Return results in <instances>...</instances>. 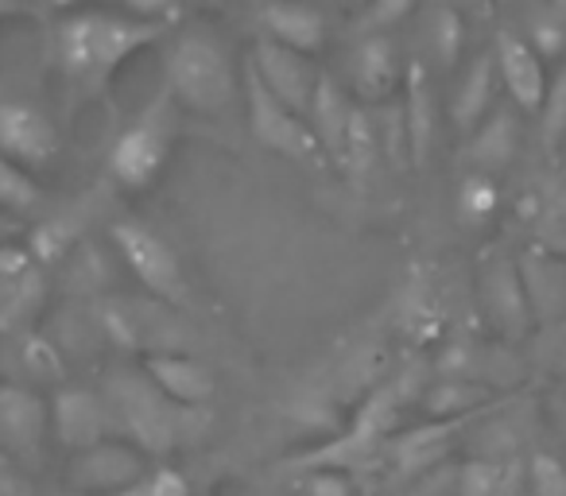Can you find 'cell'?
<instances>
[{
    "label": "cell",
    "mask_w": 566,
    "mask_h": 496,
    "mask_svg": "<svg viewBox=\"0 0 566 496\" xmlns=\"http://www.w3.org/2000/svg\"><path fill=\"white\" fill-rule=\"evenodd\" d=\"M520 151V109L516 105H496L485 120L470 133V148H465V159L478 175H504L512 167Z\"/></svg>",
    "instance_id": "cell-15"
},
{
    "label": "cell",
    "mask_w": 566,
    "mask_h": 496,
    "mask_svg": "<svg viewBox=\"0 0 566 496\" xmlns=\"http://www.w3.org/2000/svg\"><path fill=\"white\" fill-rule=\"evenodd\" d=\"M527 40H532V48L551 63V59H558L566 51V24L543 4L539 12L527 17Z\"/></svg>",
    "instance_id": "cell-32"
},
{
    "label": "cell",
    "mask_w": 566,
    "mask_h": 496,
    "mask_svg": "<svg viewBox=\"0 0 566 496\" xmlns=\"http://www.w3.org/2000/svg\"><path fill=\"white\" fill-rule=\"evenodd\" d=\"M539 140L547 151H563L566 148V66H558L551 74V86H547V97L539 105Z\"/></svg>",
    "instance_id": "cell-26"
},
{
    "label": "cell",
    "mask_w": 566,
    "mask_h": 496,
    "mask_svg": "<svg viewBox=\"0 0 566 496\" xmlns=\"http://www.w3.org/2000/svg\"><path fill=\"white\" fill-rule=\"evenodd\" d=\"M481 303H485L489 323L496 326L501 338L520 341L532 334L535 315L532 303H527L524 276H520V261L496 256V261L485 264V272H481Z\"/></svg>",
    "instance_id": "cell-10"
},
{
    "label": "cell",
    "mask_w": 566,
    "mask_h": 496,
    "mask_svg": "<svg viewBox=\"0 0 566 496\" xmlns=\"http://www.w3.org/2000/svg\"><path fill=\"white\" fill-rule=\"evenodd\" d=\"M144 372L156 380V388L179 408H206L213 400V377L202 361L190 353H148Z\"/></svg>",
    "instance_id": "cell-17"
},
{
    "label": "cell",
    "mask_w": 566,
    "mask_h": 496,
    "mask_svg": "<svg viewBox=\"0 0 566 496\" xmlns=\"http://www.w3.org/2000/svg\"><path fill=\"white\" fill-rule=\"evenodd\" d=\"M260 40H272L280 48H292L300 55H318L326 43V20L315 4L303 0H264L256 9Z\"/></svg>",
    "instance_id": "cell-14"
},
{
    "label": "cell",
    "mask_w": 566,
    "mask_h": 496,
    "mask_svg": "<svg viewBox=\"0 0 566 496\" xmlns=\"http://www.w3.org/2000/svg\"><path fill=\"white\" fill-rule=\"evenodd\" d=\"M496 4H512V0H496Z\"/></svg>",
    "instance_id": "cell-42"
},
{
    "label": "cell",
    "mask_w": 566,
    "mask_h": 496,
    "mask_svg": "<svg viewBox=\"0 0 566 496\" xmlns=\"http://www.w3.org/2000/svg\"><path fill=\"white\" fill-rule=\"evenodd\" d=\"M354 113H357V105L342 94L338 82H334L331 74H323V78H318V89H315V102H311V109H307V125H311V133H315L323 156L334 159V163H342Z\"/></svg>",
    "instance_id": "cell-21"
},
{
    "label": "cell",
    "mask_w": 566,
    "mask_h": 496,
    "mask_svg": "<svg viewBox=\"0 0 566 496\" xmlns=\"http://www.w3.org/2000/svg\"><path fill=\"white\" fill-rule=\"evenodd\" d=\"M113 244H117L120 261L128 264L136 279L151 292V299H159L164 307H179L187 303V279H182V264L175 256V249L156 233L148 229L144 221H117L109 229Z\"/></svg>",
    "instance_id": "cell-6"
},
{
    "label": "cell",
    "mask_w": 566,
    "mask_h": 496,
    "mask_svg": "<svg viewBox=\"0 0 566 496\" xmlns=\"http://www.w3.org/2000/svg\"><path fill=\"white\" fill-rule=\"evenodd\" d=\"M496 89H501V74H496L493 51L478 55L454 86V102H450V120L458 133H473L489 113L496 109Z\"/></svg>",
    "instance_id": "cell-20"
},
{
    "label": "cell",
    "mask_w": 566,
    "mask_h": 496,
    "mask_svg": "<svg viewBox=\"0 0 566 496\" xmlns=\"http://www.w3.org/2000/svg\"><path fill=\"white\" fill-rule=\"evenodd\" d=\"M51 408L24 384H0V450L40 462L48 442Z\"/></svg>",
    "instance_id": "cell-11"
},
{
    "label": "cell",
    "mask_w": 566,
    "mask_h": 496,
    "mask_svg": "<svg viewBox=\"0 0 566 496\" xmlns=\"http://www.w3.org/2000/svg\"><path fill=\"white\" fill-rule=\"evenodd\" d=\"M496 205H501V194H496V182L489 179V175L473 171L470 179L462 182V190H458V218H462L465 225H485L496 213Z\"/></svg>",
    "instance_id": "cell-30"
},
{
    "label": "cell",
    "mask_w": 566,
    "mask_h": 496,
    "mask_svg": "<svg viewBox=\"0 0 566 496\" xmlns=\"http://www.w3.org/2000/svg\"><path fill=\"white\" fill-rule=\"evenodd\" d=\"M403 133H408V159L411 167H423L434 148V89L423 63H408L403 71Z\"/></svg>",
    "instance_id": "cell-18"
},
{
    "label": "cell",
    "mask_w": 566,
    "mask_h": 496,
    "mask_svg": "<svg viewBox=\"0 0 566 496\" xmlns=\"http://www.w3.org/2000/svg\"><path fill=\"white\" fill-rule=\"evenodd\" d=\"M527 465L520 457H470L458 465V496H520Z\"/></svg>",
    "instance_id": "cell-22"
},
{
    "label": "cell",
    "mask_w": 566,
    "mask_h": 496,
    "mask_svg": "<svg viewBox=\"0 0 566 496\" xmlns=\"http://www.w3.org/2000/svg\"><path fill=\"white\" fill-rule=\"evenodd\" d=\"M489 400H493V388L462 377H442L423 392V408L431 419H470L473 411L489 408Z\"/></svg>",
    "instance_id": "cell-24"
},
{
    "label": "cell",
    "mask_w": 566,
    "mask_h": 496,
    "mask_svg": "<svg viewBox=\"0 0 566 496\" xmlns=\"http://www.w3.org/2000/svg\"><path fill=\"white\" fill-rule=\"evenodd\" d=\"M90 4H94V0H90Z\"/></svg>",
    "instance_id": "cell-45"
},
{
    "label": "cell",
    "mask_w": 566,
    "mask_h": 496,
    "mask_svg": "<svg viewBox=\"0 0 566 496\" xmlns=\"http://www.w3.org/2000/svg\"><path fill=\"white\" fill-rule=\"evenodd\" d=\"M520 276H524L535 323L543 326L551 318L566 315V256L547 253V249L535 244L532 253L520 256Z\"/></svg>",
    "instance_id": "cell-19"
},
{
    "label": "cell",
    "mask_w": 566,
    "mask_h": 496,
    "mask_svg": "<svg viewBox=\"0 0 566 496\" xmlns=\"http://www.w3.org/2000/svg\"><path fill=\"white\" fill-rule=\"evenodd\" d=\"M307 488H311V496H349L346 477H338V473H315Z\"/></svg>",
    "instance_id": "cell-38"
},
{
    "label": "cell",
    "mask_w": 566,
    "mask_h": 496,
    "mask_svg": "<svg viewBox=\"0 0 566 496\" xmlns=\"http://www.w3.org/2000/svg\"><path fill=\"white\" fill-rule=\"evenodd\" d=\"M532 365L547 377L566 380V315L551 318L532 334Z\"/></svg>",
    "instance_id": "cell-29"
},
{
    "label": "cell",
    "mask_w": 566,
    "mask_h": 496,
    "mask_svg": "<svg viewBox=\"0 0 566 496\" xmlns=\"http://www.w3.org/2000/svg\"><path fill=\"white\" fill-rule=\"evenodd\" d=\"M159 35H164V24H148V20H136L128 12L120 17V12L86 9L59 20L55 63L78 94L94 97L109 89L120 66L133 63Z\"/></svg>",
    "instance_id": "cell-1"
},
{
    "label": "cell",
    "mask_w": 566,
    "mask_h": 496,
    "mask_svg": "<svg viewBox=\"0 0 566 496\" xmlns=\"http://www.w3.org/2000/svg\"><path fill=\"white\" fill-rule=\"evenodd\" d=\"M179 136V102L167 89H159L156 102H148L125 133L109 148L113 182L128 190H148L167 167V156Z\"/></svg>",
    "instance_id": "cell-4"
},
{
    "label": "cell",
    "mask_w": 566,
    "mask_h": 496,
    "mask_svg": "<svg viewBox=\"0 0 566 496\" xmlns=\"http://www.w3.org/2000/svg\"><path fill=\"white\" fill-rule=\"evenodd\" d=\"M40 187H35V179L24 171L20 163H12L9 156H0V210L17 213V218H24V213H32L35 205H40Z\"/></svg>",
    "instance_id": "cell-27"
},
{
    "label": "cell",
    "mask_w": 566,
    "mask_h": 496,
    "mask_svg": "<svg viewBox=\"0 0 566 496\" xmlns=\"http://www.w3.org/2000/svg\"><path fill=\"white\" fill-rule=\"evenodd\" d=\"M43 299H48V284H43V272L35 264L0 279V334L24 330L40 315Z\"/></svg>",
    "instance_id": "cell-23"
},
{
    "label": "cell",
    "mask_w": 566,
    "mask_h": 496,
    "mask_svg": "<svg viewBox=\"0 0 566 496\" xmlns=\"http://www.w3.org/2000/svg\"><path fill=\"white\" fill-rule=\"evenodd\" d=\"M167 94L190 113H226L241 94V74L226 43L210 32H182L167 51Z\"/></svg>",
    "instance_id": "cell-2"
},
{
    "label": "cell",
    "mask_w": 566,
    "mask_h": 496,
    "mask_svg": "<svg viewBox=\"0 0 566 496\" xmlns=\"http://www.w3.org/2000/svg\"><path fill=\"white\" fill-rule=\"evenodd\" d=\"M535 236H539V249L566 256V187H555L539 198V210H535Z\"/></svg>",
    "instance_id": "cell-28"
},
{
    "label": "cell",
    "mask_w": 566,
    "mask_h": 496,
    "mask_svg": "<svg viewBox=\"0 0 566 496\" xmlns=\"http://www.w3.org/2000/svg\"><path fill=\"white\" fill-rule=\"evenodd\" d=\"M563 159H566V148H563Z\"/></svg>",
    "instance_id": "cell-44"
},
{
    "label": "cell",
    "mask_w": 566,
    "mask_h": 496,
    "mask_svg": "<svg viewBox=\"0 0 566 496\" xmlns=\"http://www.w3.org/2000/svg\"><path fill=\"white\" fill-rule=\"evenodd\" d=\"M0 496H32V488L24 485V477L17 473V465H9V457L0 454Z\"/></svg>",
    "instance_id": "cell-37"
},
{
    "label": "cell",
    "mask_w": 566,
    "mask_h": 496,
    "mask_svg": "<svg viewBox=\"0 0 566 496\" xmlns=\"http://www.w3.org/2000/svg\"><path fill=\"white\" fill-rule=\"evenodd\" d=\"M144 496H190V485L179 469H156L148 481H144Z\"/></svg>",
    "instance_id": "cell-35"
},
{
    "label": "cell",
    "mask_w": 566,
    "mask_h": 496,
    "mask_svg": "<svg viewBox=\"0 0 566 496\" xmlns=\"http://www.w3.org/2000/svg\"><path fill=\"white\" fill-rule=\"evenodd\" d=\"M24 12H32V0H0V20L24 17Z\"/></svg>",
    "instance_id": "cell-40"
},
{
    "label": "cell",
    "mask_w": 566,
    "mask_h": 496,
    "mask_svg": "<svg viewBox=\"0 0 566 496\" xmlns=\"http://www.w3.org/2000/svg\"><path fill=\"white\" fill-rule=\"evenodd\" d=\"M527 485L535 496H566V465L555 454H532L527 462Z\"/></svg>",
    "instance_id": "cell-33"
},
{
    "label": "cell",
    "mask_w": 566,
    "mask_h": 496,
    "mask_svg": "<svg viewBox=\"0 0 566 496\" xmlns=\"http://www.w3.org/2000/svg\"><path fill=\"white\" fill-rule=\"evenodd\" d=\"M400 82H403V71H400V51H396L392 35L369 32L354 51V89L361 94V102L380 105V102H392Z\"/></svg>",
    "instance_id": "cell-16"
},
{
    "label": "cell",
    "mask_w": 566,
    "mask_h": 496,
    "mask_svg": "<svg viewBox=\"0 0 566 496\" xmlns=\"http://www.w3.org/2000/svg\"><path fill=\"white\" fill-rule=\"evenodd\" d=\"M563 415H566V403H563Z\"/></svg>",
    "instance_id": "cell-43"
},
{
    "label": "cell",
    "mask_w": 566,
    "mask_h": 496,
    "mask_svg": "<svg viewBox=\"0 0 566 496\" xmlns=\"http://www.w3.org/2000/svg\"><path fill=\"white\" fill-rule=\"evenodd\" d=\"M380 156V128L373 125L369 113L357 105L354 120H349V136H346V151H342V171L349 175L354 182H365Z\"/></svg>",
    "instance_id": "cell-25"
},
{
    "label": "cell",
    "mask_w": 566,
    "mask_h": 496,
    "mask_svg": "<svg viewBox=\"0 0 566 496\" xmlns=\"http://www.w3.org/2000/svg\"><path fill=\"white\" fill-rule=\"evenodd\" d=\"M547 9L555 12V17H558V20H563V24H566V0H547Z\"/></svg>",
    "instance_id": "cell-41"
},
{
    "label": "cell",
    "mask_w": 566,
    "mask_h": 496,
    "mask_svg": "<svg viewBox=\"0 0 566 496\" xmlns=\"http://www.w3.org/2000/svg\"><path fill=\"white\" fill-rule=\"evenodd\" d=\"M493 59H496V74H501V86L509 94V102L520 113H539L543 97H547L551 74H547V59L532 48L527 35H520L516 28H501L493 43Z\"/></svg>",
    "instance_id": "cell-8"
},
{
    "label": "cell",
    "mask_w": 566,
    "mask_h": 496,
    "mask_svg": "<svg viewBox=\"0 0 566 496\" xmlns=\"http://www.w3.org/2000/svg\"><path fill=\"white\" fill-rule=\"evenodd\" d=\"M20 233H24V225H20V218H17V213L0 210V244H12Z\"/></svg>",
    "instance_id": "cell-39"
},
{
    "label": "cell",
    "mask_w": 566,
    "mask_h": 496,
    "mask_svg": "<svg viewBox=\"0 0 566 496\" xmlns=\"http://www.w3.org/2000/svg\"><path fill=\"white\" fill-rule=\"evenodd\" d=\"M144 481V462L133 446L125 442H97V446L82 450L78 462L71 469V488L82 496H113L136 488Z\"/></svg>",
    "instance_id": "cell-12"
},
{
    "label": "cell",
    "mask_w": 566,
    "mask_h": 496,
    "mask_svg": "<svg viewBox=\"0 0 566 496\" xmlns=\"http://www.w3.org/2000/svg\"><path fill=\"white\" fill-rule=\"evenodd\" d=\"M120 4H125L128 17L148 20V24H164V20L175 17V9H179V0H120Z\"/></svg>",
    "instance_id": "cell-36"
},
{
    "label": "cell",
    "mask_w": 566,
    "mask_h": 496,
    "mask_svg": "<svg viewBox=\"0 0 566 496\" xmlns=\"http://www.w3.org/2000/svg\"><path fill=\"white\" fill-rule=\"evenodd\" d=\"M416 4H419V0H373L369 9H365V17H361L365 35H369V32H388V28L403 24V20L416 12Z\"/></svg>",
    "instance_id": "cell-34"
},
{
    "label": "cell",
    "mask_w": 566,
    "mask_h": 496,
    "mask_svg": "<svg viewBox=\"0 0 566 496\" xmlns=\"http://www.w3.org/2000/svg\"><path fill=\"white\" fill-rule=\"evenodd\" d=\"M244 105H249V133L256 136L260 148L292 159V163H315V159H323V148H318L307 117L295 113L292 105H283L249 66H244Z\"/></svg>",
    "instance_id": "cell-5"
},
{
    "label": "cell",
    "mask_w": 566,
    "mask_h": 496,
    "mask_svg": "<svg viewBox=\"0 0 566 496\" xmlns=\"http://www.w3.org/2000/svg\"><path fill=\"white\" fill-rule=\"evenodd\" d=\"M249 71L256 74L283 105H292L295 113L307 117L311 102H315L318 78H323V71L311 63V55H300V51H292V48H280V43H272V40H256L252 43Z\"/></svg>",
    "instance_id": "cell-9"
},
{
    "label": "cell",
    "mask_w": 566,
    "mask_h": 496,
    "mask_svg": "<svg viewBox=\"0 0 566 496\" xmlns=\"http://www.w3.org/2000/svg\"><path fill=\"white\" fill-rule=\"evenodd\" d=\"M51 426H55L59 442L71 450H90L97 442H105V434L113 431V411L109 400L90 388H63L51 403Z\"/></svg>",
    "instance_id": "cell-13"
},
{
    "label": "cell",
    "mask_w": 566,
    "mask_h": 496,
    "mask_svg": "<svg viewBox=\"0 0 566 496\" xmlns=\"http://www.w3.org/2000/svg\"><path fill=\"white\" fill-rule=\"evenodd\" d=\"M59 151H63V136L40 105L0 97V156H9L24 171H35V167H48Z\"/></svg>",
    "instance_id": "cell-7"
},
{
    "label": "cell",
    "mask_w": 566,
    "mask_h": 496,
    "mask_svg": "<svg viewBox=\"0 0 566 496\" xmlns=\"http://www.w3.org/2000/svg\"><path fill=\"white\" fill-rule=\"evenodd\" d=\"M105 400H109L113 411V426L125 431L140 450H151V454H167V450L179 446L190 411H198L167 400L144 369L113 372L105 380Z\"/></svg>",
    "instance_id": "cell-3"
},
{
    "label": "cell",
    "mask_w": 566,
    "mask_h": 496,
    "mask_svg": "<svg viewBox=\"0 0 566 496\" xmlns=\"http://www.w3.org/2000/svg\"><path fill=\"white\" fill-rule=\"evenodd\" d=\"M462 43H465V24L454 9H439L431 17V51L439 59V66H454L462 59Z\"/></svg>",
    "instance_id": "cell-31"
}]
</instances>
